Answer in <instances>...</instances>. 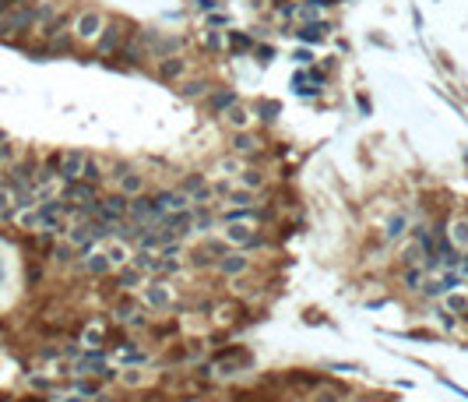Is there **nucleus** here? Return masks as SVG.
Instances as JSON below:
<instances>
[{"mask_svg": "<svg viewBox=\"0 0 468 402\" xmlns=\"http://www.w3.org/2000/svg\"><path fill=\"white\" fill-rule=\"evenodd\" d=\"M120 360H130V364H148V353H145V349H138L134 342H130V346L123 342V346H120Z\"/></svg>", "mask_w": 468, "mask_h": 402, "instance_id": "7c9ffc66", "label": "nucleus"}, {"mask_svg": "<svg viewBox=\"0 0 468 402\" xmlns=\"http://www.w3.org/2000/svg\"><path fill=\"white\" fill-rule=\"evenodd\" d=\"M141 300L148 310H159V314H169L177 307V290L166 283V279H152L141 286Z\"/></svg>", "mask_w": 468, "mask_h": 402, "instance_id": "39448f33", "label": "nucleus"}, {"mask_svg": "<svg viewBox=\"0 0 468 402\" xmlns=\"http://www.w3.org/2000/svg\"><path fill=\"white\" fill-rule=\"evenodd\" d=\"M317 402H338L335 392H317Z\"/></svg>", "mask_w": 468, "mask_h": 402, "instance_id": "4c0bfd02", "label": "nucleus"}, {"mask_svg": "<svg viewBox=\"0 0 468 402\" xmlns=\"http://www.w3.org/2000/svg\"><path fill=\"white\" fill-rule=\"evenodd\" d=\"M208 46H211V50H222V46H225V36H222V32H208Z\"/></svg>", "mask_w": 468, "mask_h": 402, "instance_id": "f704fd0d", "label": "nucleus"}, {"mask_svg": "<svg viewBox=\"0 0 468 402\" xmlns=\"http://www.w3.org/2000/svg\"><path fill=\"white\" fill-rule=\"evenodd\" d=\"M11 7H14V4H11V0H0V18H4V14H7V11H11Z\"/></svg>", "mask_w": 468, "mask_h": 402, "instance_id": "58836bf2", "label": "nucleus"}, {"mask_svg": "<svg viewBox=\"0 0 468 402\" xmlns=\"http://www.w3.org/2000/svg\"><path fill=\"white\" fill-rule=\"evenodd\" d=\"M11 219H14V191L0 184V222H11Z\"/></svg>", "mask_w": 468, "mask_h": 402, "instance_id": "c756f323", "label": "nucleus"}, {"mask_svg": "<svg viewBox=\"0 0 468 402\" xmlns=\"http://www.w3.org/2000/svg\"><path fill=\"white\" fill-rule=\"evenodd\" d=\"M173 240H190L194 237V208H184V212H169L162 222H159Z\"/></svg>", "mask_w": 468, "mask_h": 402, "instance_id": "f8f14e48", "label": "nucleus"}, {"mask_svg": "<svg viewBox=\"0 0 468 402\" xmlns=\"http://www.w3.org/2000/svg\"><path fill=\"white\" fill-rule=\"evenodd\" d=\"M398 265H401V268L426 265V247H423V244H416V240H408V244L401 247V254H398Z\"/></svg>", "mask_w": 468, "mask_h": 402, "instance_id": "4be33fe9", "label": "nucleus"}, {"mask_svg": "<svg viewBox=\"0 0 468 402\" xmlns=\"http://www.w3.org/2000/svg\"><path fill=\"white\" fill-rule=\"evenodd\" d=\"M310 4H313V7H328L331 0H310Z\"/></svg>", "mask_w": 468, "mask_h": 402, "instance_id": "ea45409f", "label": "nucleus"}, {"mask_svg": "<svg viewBox=\"0 0 468 402\" xmlns=\"http://www.w3.org/2000/svg\"><path fill=\"white\" fill-rule=\"evenodd\" d=\"M444 237L451 240V247H455V251H468V215L451 219V222H447V229H444Z\"/></svg>", "mask_w": 468, "mask_h": 402, "instance_id": "aec40b11", "label": "nucleus"}, {"mask_svg": "<svg viewBox=\"0 0 468 402\" xmlns=\"http://www.w3.org/2000/svg\"><path fill=\"white\" fill-rule=\"evenodd\" d=\"M60 198L67 201V205H78V208H92L95 201H99V188L89 184V180H71V184H64Z\"/></svg>", "mask_w": 468, "mask_h": 402, "instance_id": "9b49d317", "label": "nucleus"}, {"mask_svg": "<svg viewBox=\"0 0 468 402\" xmlns=\"http://www.w3.org/2000/svg\"><path fill=\"white\" fill-rule=\"evenodd\" d=\"M113 188H116V195H123V198H141V195H148V177H145L141 170L127 166L123 177H120Z\"/></svg>", "mask_w": 468, "mask_h": 402, "instance_id": "ddd939ff", "label": "nucleus"}, {"mask_svg": "<svg viewBox=\"0 0 468 402\" xmlns=\"http://www.w3.org/2000/svg\"><path fill=\"white\" fill-rule=\"evenodd\" d=\"M0 283H4V265H0Z\"/></svg>", "mask_w": 468, "mask_h": 402, "instance_id": "a19ab883", "label": "nucleus"}, {"mask_svg": "<svg viewBox=\"0 0 468 402\" xmlns=\"http://www.w3.org/2000/svg\"><path fill=\"white\" fill-rule=\"evenodd\" d=\"M106 258H109V265H113V272H120V268H127L130 265V254H134V247H127V244H120V240H106Z\"/></svg>", "mask_w": 468, "mask_h": 402, "instance_id": "6ab92c4d", "label": "nucleus"}, {"mask_svg": "<svg viewBox=\"0 0 468 402\" xmlns=\"http://www.w3.org/2000/svg\"><path fill=\"white\" fill-rule=\"evenodd\" d=\"M82 342H85V349H102V342H106V325H102V321H92V325L82 332Z\"/></svg>", "mask_w": 468, "mask_h": 402, "instance_id": "393cba45", "label": "nucleus"}, {"mask_svg": "<svg viewBox=\"0 0 468 402\" xmlns=\"http://www.w3.org/2000/svg\"><path fill=\"white\" fill-rule=\"evenodd\" d=\"M254 109H257V113H261V120H264V124H275V116H279V102H257V106H254Z\"/></svg>", "mask_w": 468, "mask_h": 402, "instance_id": "2f4dec72", "label": "nucleus"}, {"mask_svg": "<svg viewBox=\"0 0 468 402\" xmlns=\"http://www.w3.org/2000/svg\"><path fill=\"white\" fill-rule=\"evenodd\" d=\"M82 180H89V184H102L106 180V166H102V159H95V156H85V170H82Z\"/></svg>", "mask_w": 468, "mask_h": 402, "instance_id": "b1692460", "label": "nucleus"}, {"mask_svg": "<svg viewBox=\"0 0 468 402\" xmlns=\"http://www.w3.org/2000/svg\"><path fill=\"white\" fill-rule=\"evenodd\" d=\"M324 32H331L324 21H310V25H299V28H296V36H299L303 43H321Z\"/></svg>", "mask_w": 468, "mask_h": 402, "instance_id": "cd10ccee", "label": "nucleus"}, {"mask_svg": "<svg viewBox=\"0 0 468 402\" xmlns=\"http://www.w3.org/2000/svg\"><path fill=\"white\" fill-rule=\"evenodd\" d=\"M398 283H401V290H405V293H423L426 268H423V265H416V268H401V272H398Z\"/></svg>", "mask_w": 468, "mask_h": 402, "instance_id": "412c9836", "label": "nucleus"}, {"mask_svg": "<svg viewBox=\"0 0 468 402\" xmlns=\"http://www.w3.org/2000/svg\"><path fill=\"white\" fill-rule=\"evenodd\" d=\"M233 43H236V46H243V50H250V46H254L247 36H236V32H233Z\"/></svg>", "mask_w": 468, "mask_h": 402, "instance_id": "e433bc0d", "label": "nucleus"}, {"mask_svg": "<svg viewBox=\"0 0 468 402\" xmlns=\"http://www.w3.org/2000/svg\"><path fill=\"white\" fill-rule=\"evenodd\" d=\"M78 392H82V396H95V392H99V385H89V381H78Z\"/></svg>", "mask_w": 468, "mask_h": 402, "instance_id": "c9c22d12", "label": "nucleus"}, {"mask_svg": "<svg viewBox=\"0 0 468 402\" xmlns=\"http://www.w3.org/2000/svg\"><path fill=\"white\" fill-rule=\"evenodd\" d=\"M141 283H145V272H138L134 265L120 268V290H123V293H130V290H141Z\"/></svg>", "mask_w": 468, "mask_h": 402, "instance_id": "c85d7f7f", "label": "nucleus"}, {"mask_svg": "<svg viewBox=\"0 0 468 402\" xmlns=\"http://www.w3.org/2000/svg\"><path fill=\"white\" fill-rule=\"evenodd\" d=\"M247 272H254V258L247 251H225L215 261V276H222V279H243Z\"/></svg>", "mask_w": 468, "mask_h": 402, "instance_id": "0eeeda50", "label": "nucleus"}, {"mask_svg": "<svg viewBox=\"0 0 468 402\" xmlns=\"http://www.w3.org/2000/svg\"><path fill=\"white\" fill-rule=\"evenodd\" d=\"M338 402H345V399H338Z\"/></svg>", "mask_w": 468, "mask_h": 402, "instance_id": "37998d69", "label": "nucleus"}, {"mask_svg": "<svg viewBox=\"0 0 468 402\" xmlns=\"http://www.w3.org/2000/svg\"><path fill=\"white\" fill-rule=\"evenodd\" d=\"M82 272H89L92 279H102V276L113 272V265H109V258H106L102 247H92L89 254H82Z\"/></svg>", "mask_w": 468, "mask_h": 402, "instance_id": "4468645a", "label": "nucleus"}, {"mask_svg": "<svg viewBox=\"0 0 468 402\" xmlns=\"http://www.w3.org/2000/svg\"><path fill=\"white\" fill-rule=\"evenodd\" d=\"M222 120L233 127V131H250V120H254V109L250 106H243V102H236V106H229L225 113H222Z\"/></svg>", "mask_w": 468, "mask_h": 402, "instance_id": "a211bd4d", "label": "nucleus"}, {"mask_svg": "<svg viewBox=\"0 0 468 402\" xmlns=\"http://www.w3.org/2000/svg\"><path fill=\"white\" fill-rule=\"evenodd\" d=\"M67 402H82V399H67Z\"/></svg>", "mask_w": 468, "mask_h": 402, "instance_id": "79ce46f5", "label": "nucleus"}, {"mask_svg": "<svg viewBox=\"0 0 468 402\" xmlns=\"http://www.w3.org/2000/svg\"><path fill=\"white\" fill-rule=\"evenodd\" d=\"M190 71H194V64H190L187 53H173V57L155 60V78L166 82V85H180V82H187Z\"/></svg>", "mask_w": 468, "mask_h": 402, "instance_id": "423d86ee", "label": "nucleus"}, {"mask_svg": "<svg viewBox=\"0 0 468 402\" xmlns=\"http://www.w3.org/2000/svg\"><path fill=\"white\" fill-rule=\"evenodd\" d=\"M138 39H141L148 60H162V57L184 53V39H180V36H166V32H155V28H141Z\"/></svg>", "mask_w": 468, "mask_h": 402, "instance_id": "7ed1b4c3", "label": "nucleus"}, {"mask_svg": "<svg viewBox=\"0 0 468 402\" xmlns=\"http://www.w3.org/2000/svg\"><path fill=\"white\" fill-rule=\"evenodd\" d=\"M11 159H14V148H11V141H7V145H0V177H4V170L11 166Z\"/></svg>", "mask_w": 468, "mask_h": 402, "instance_id": "473e14b6", "label": "nucleus"}, {"mask_svg": "<svg viewBox=\"0 0 468 402\" xmlns=\"http://www.w3.org/2000/svg\"><path fill=\"white\" fill-rule=\"evenodd\" d=\"M204 188H208V180H204V173H187V177L180 180V191H184V195H187L190 201L197 198V195H201ZM190 208H194V205H190Z\"/></svg>", "mask_w": 468, "mask_h": 402, "instance_id": "a878e982", "label": "nucleus"}, {"mask_svg": "<svg viewBox=\"0 0 468 402\" xmlns=\"http://www.w3.org/2000/svg\"><path fill=\"white\" fill-rule=\"evenodd\" d=\"M85 156H89V152H82V148H64V152H57V177H60L64 184H71V180H82Z\"/></svg>", "mask_w": 468, "mask_h": 402, "instance_id": "9d476101", "label": "nucleus"}, {"mask_svg": "<svg viewBox=\"0 0 468 402\" xmlns=\"http://www.w3.org/2000/svg\"><path fill=\"white\" fill-rule=\"evenodd\" d=\"M240 102V92L236 89H211V96L204 99V109L208 113H215V116H222L229 106H236Z\"/></svg>", "mask_w": 468, "mask_h": 402, "instance_id": "dca6fc26", "label": "nucleus"}, {"mask_svg": "<svg viewBox=\"0 0 468 402\" xmlns=\"http://www.w3.org/2000/svg\"><path fill=\"white\" fill-rule=\"evenodd\" d=\"M180 85H184L180 96H184L187 102H204L208 96H211V89H215L211 78H187V82H180Z\"/></svg>", "mask_w": 468, "mask_h": 402, "instance_id": "f3484780", "label": "nucleus"}, {"mask_svg": "<svg viewBox=\"0 0 468 402\" xmlns=\"http://www.w3.org/2000/svg\"><path fill=\"white\" fill-rule=\"evenodd\" d=\"M106 21H109V18H106L99 7H82V11H74V14H71V36H74V43L95 46V39L102 36Z\"/></svg>", "mask_w": 468, "mask_h": 402, "instance_id": "f257e3e1", "label": "nucleus"}, {"mask_svg": "<svg viewBox=\"0 0 468 402\" xmlns=\"http://www.w3.org/2000/svg\"><path fill=\"white\" fill-rule=\"evenodd\" d=\"M130 32H134V28H130L123 18H109V21H106V28H102V36L95 39V53H99L102 60L116 57V53H120V46H123V39H127Z\"/></svg>", "mask_w": 468, "mask_h": 402, "instance_id": "20e7f679", "label": "nucleus"}, {"mask_svg": "<svg viewBox=\"0 0 468 402\" xmlns=\"http://www.w3.org/2000/svg\"><path fill=\"white\" fill-rule=\"evenodd\" d=\"M35 28V7H11L0 18V43H21Z\"/></svg>", "mask_w": 468, "mask_h": 402, "instance_id": "f03ea898", "label": "nucleus"}, {"mask_svg": "<svg viewBox=\"0 0 468 402\" xmlns=\"http://www.w3.org/2000/svg\"><path fill=\"white\" fill-rule=\"evenodd\" d=\"M462 286H465L462 272H440V276H433V279L423 283V293H419V297H426V300H444L451 290H462Z\"/></svg>", "mask_w": 468, "mask_h": 402, "instance_id": "6e6552de", "label": "nucleus"}, {"mask_svg": "<svg viewBox=\"0 0 468 402\" xmlns=\"http://www.w3.org/2000/svg\"><path fill=\"white\" fill-rule=\"evenodd\" d=\"M261 152H264V141H261L257 134H250V131H233V138H229V156L250 163V159H257Z\"/></svg>", "mask_w": 468, "mask_h": 402, "instance_id": "1a4fd4ad", "label": "nucleus"}, {"mask_svg": "<svg viewBox=\"0 0 468 402\" xmlns=\"http://www.w3.org/2000/svg\"><path fill=\"white\" fill-rule=\"evenodd\" d=\"M444 307H447L455 317H468V293H462V290H451V293L444 297Z\"/></svg>", "mask_w": 468, "mask_h": 402, "instance_id": "bb28decb", "label": "nucleus"}, {"mask_svg": "<svg viewBox=\"0 0 468 402\" xmlns=\"http://www.w3.org/2000/svg\"><path fill=\"white\" fill-rule=\"evenodd\" d=\"M292 60H296L299 67H310V64H313V53H310V50H296V57H292Z\"/></svg>", "mask_w": 468, "mask_h": 402, "instance_id": "72a5a7b5", "label": "nucleus"}, {"mask_svg": "<svg viewBox=\"0 0 468 402\" xmlns=\"http://www.w3.org/2000/svg\"><path fill=\"white\" fill-rule=\"evenodd\" d=\"M408 229H412V215H408V212H391V215H387V222H384V244L401 240Z\"/></svg>", "mask_w": 468, "mask_h": 402, "instance_id": "2eb2a0df", "label": "nucleus"}, {"mask_svg": "<svg viewBox=\"0 0 468 402\" xmlns=\"http://www.w3.org/2000/svg\"><path fill=\"white\" fill-rule=\"evenodd\" d=\"M236 188L261 191V188H264V170H257V166H243V173L236 177Z\"/></svg>", "mask_w": 468, "mask_h": 402, "instance_id": "5701e85b", "label": "nucleus"}]
</instances>
